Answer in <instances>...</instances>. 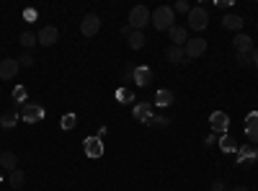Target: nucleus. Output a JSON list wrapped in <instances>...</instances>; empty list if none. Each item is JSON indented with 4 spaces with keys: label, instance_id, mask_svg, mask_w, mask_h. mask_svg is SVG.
<instances>
[{
    "label": "nucleus",
    "instance_id": "obj_1",
    "mask_svg": "<svg viewBox=\"0 0 258 191\" xmlns=\"http://www.w3.org/2000/svg\"><path fill=\"white\" fill-rule=\"evenodd\" d=\"M173 21H176V13L170 6H158L153 13H150V24H153L158 31H168L170 26H173Z\"/></svg>",
    "mask_w": 258,
    "mask_h": 191
},
{
    "label": "nucleus",
    "instance_id": "obj_2",
    "mask_svg": "<svg viewBox=\"0 0 258 191\" xmlns=\"http://www.w3.org/2000/svg\"><path fill=\"white\" fill-rule=\"evenodd\" d=\"M147 24H150V11L145 6H135L129 11V29L132 31H142Z\"/></svg>",
    "mask_w": 258,
    "mask_h": 191
},
{
    "label": "nucleus",
    "instance_id": "obj_3",
    "mask_svg": "<svg viewBox=\"0 0 258 191\" xmlns=\"http://www.w3.org/2000/svg\"><path fill=\"white\" fill-rule=\"evenodd\" d=\"M186 21H188V29H191V31H204L207 24H209V13H207L202 6H199V8H191L188 16H186Z\"/></svg>",
    "mask_w": 258,
    "mask_h": 191
},
{
    "label": "nucleus",
    "instance_id": "obj_4",
    "mask_svg": "<svg viewBox=\"0 0 258 191\" xmlns=\"http://www.w3.org/2000/svg\"><path fill=\"white\" fill-rule=\"evenodd\" d=\"M44 116H47V111H44V106H39V103H24L21 106V119L26 124H36Z\"/></svg>",
    "mask_w": 258,
    "mask_h": 191
},
{
    "label": "nucleus",
    "instance_id": "obj_5",
    "mask_svg": "<svg viewBox=\"0 0 258 191\" xmlns=\"http://www.w3.org/2000/svg\"><path fill=\"white\" fill-rule=\"evenodd\" d=\"M183 52H186V59L202 57V54L207 52V39H204V36H194V39H188V41H186V47H183Z\"/></svg>",
    "mask_w": 258,
    "mask_h": 191
},
{
    "label": "nucleus",
    "instance_id": "obj_6",
    "mask_svg": "<svg viewBox=\"0 0 258 191\" xmlns=\"http://www.w3.org/2000/svg\"><path fill=\"white\" fill-rule=\"evenodd\" d=\"M209 124H212V132H214V135H227L230 116H227L225 111H212V116H209Z\"/></svg>",
    "mask_w": 258,
    "mask_h": 191
},
{
    "label": "nucleus",
    "instance_id": "obj_7",
    "mask_svg": "<svg viewBox=\"0 0 258 191\" xmlns=\"http://www.w3.org/2000/svg\"><path fill=\"white\" fill-rule=\"evenodd\" d=\"M98 29H101V18H98L96 13L83 16V21H80V31H83V36H96Z\"/></svg>",
    "mask_w": 258,
    "mask_h": 191
},
{
    "label": "nucleus",
    "instance_id": "obj_8",
    "mask_svg": "<svg viewBox=\"0 0 258 191\" xmlns=\"http://www.w3.org/2000/svg\"><path fill=\"white\" fill-rule=\"evenodd\" d=\"M83 150H85V155H88V158H101L103 155V140L101 137H85Z\"/></svg>",
    "mask_w": 258,
    "mask_h": 191
},
{
    "label": "nucleus",
    "instance_id": "obj_9",
    "mask_svg": "<svg viewBox=\"0 0 258 191\" xmlns=\"http://www.w3.org/2000/svg\"><path fill=\"white\" fill-rule=\"evenodd\" d=\"M168 36H170V44H173V47H186V41H188V29L173 24V26L168 29Z\"/></svg>",
    "mask_w": 258,
    "mask_h": 191
},
{
    "label": "nucleus",
    "instance_id": "obj_10",
    "mask_svg": "<svg viewBox=\"0 0 258 191\" xmlns=\"http://www.w3.org/2000/svg\"><path fill=\"white\" fill-rule=\"evenodd\" d=\"M57 39H59V31L54 29V26H44L39 34H36V41L41 47H52V44H57Z\"/></svg>",
    "mask_w": 258,
    "mask_h": 191
},
{
    "label": "nucleus",
    "instance_id": "obj_11",
    "mask_svg": "<svg viewBox=\"0 0 258 191\" xmlns=\"http://www.w3.org/2000/svg\"><path fill=\"white\" fill-rule=\"evenodd\" d=\"M232 47L238 54H253V39L248 34H238L232 39Z\"/></svg>",
    "mask_w": 258,
    "mask_h": 191
},
{
    "label": "nucleus",
    "instance_id": "obj_12",
    "mask_svg": "<svg viewBox=\"0 0 258 191\" xmlns=\"http://www.w3.org/2000/svg\"><path fill=\"white\" fill-rule=\"evenodd\" d=\"M132 78H135V83L140 88H145V86H150V80H153V70H150L147 65H140V68L132 70Z\"/></svg>",
    "mask_w": 258,
    "mask_h": 191
},
{
    "label": "nucleus",
    "instance_id": "obj_13",
    "mask_svg": "<svg viewBox=\"0 0 258 191\" xmlns=\"http://www.w3.org/2000/svg\"><path fill=\"white\" fill-rule=\"evenodd\" d=\"M18 70H21L18 59H3V62H0V78H3V80L16 78V75H18Z\"/></svg>",
    "mask_w": 258,
    "mask_h": 191
},
{
    "label": "nucleus",
    "instance_id": "obj_14",
    "mask_svg": "<svg viewBox=\"0 0 258 191\" xmlns=\"http://www.w3.org/2000/svg\"><path fill=\"white\" fill-rule=\"evenodd\" d=\"M245 135H248V140L258 142V111H250L245 116Z\"/></svg>",
    "mask_w": 258,
    "mask_h": 191
},
{
    "label": "nucleus",
    "instance_id": "obj_15",
    "mask_svg": "<svg viewBox=\"0 0 258 191\" xmlns=\"http://www.w3.org/2000/svg\"><path fill=\"white\" fill-rule=\"evenodd\" d=\"M132 114H135V119H137V121L147 124L150 119H153V106H150V103H137Z\"/></svg>",
    "mask_w": 258,
    "mask_h": 191
},
{
    "label": "nucleus",
    "instance_id": "obj_16",
    "mask_svg": "<svg viewBox=\"0 0 258 191\" xmlns=\"http://www.w3.org/2000/svg\"><path fill=\"white\" fill-rule=\"evenodd\" d=\"M243 24H245V21H243L238 13H227V16L222 18V26H225V29H230V31H238V34H240Z\"/></svg>",
    "mask_w": 258,
    "mask_h": 191
},
{
    "label": "nucleus",
    "instance_id": "obj_17",
    "mask_svg": "<svg viewBox=\"0 0 258 191\" xmlns=\"http://www.w3.org/2000/svg\"><path fill=\"white\" fill-rule=\"evenodd\" d=\"M165 57H168V62H173V65H183V62H186V52H183V47H173V44L165 49Z\"/></svg>",
    "mask_w": 258,
    "mask_h": 191
},
{
    "label": "nucleus",
    "instance_id": "obj_18",
    "mask_svg": "<svg viewBox=\"0 0 258 191\" xmlns=\"http://www.w3.org/2000/svg\"><path fill=\"white\" fill-rule=\"evenodd\" d=\"M155 106H160V109H168L170 103H173V91H168V88H160L158 93H155V101H153Z\"/></svg>",
    "mask_w": 258,
    "mask_h": 191
},
{
    "label": "nucleus",
    "instance_id": "obj_19",
    "mask_svg": "<svg viewBox=\"0 0 258 191\" xmlns=\"http://www.w3.org/2000/svg\"><path fill=\"white\" fill-rule=\"evenodd\" d=\"M258 158V150H253V147H240L238 150V165H248Z\"/></svg>",
    "mask_w": 258,
    "mask_h": 191
},
{
    "label": "nucleus",
    "instance_id": "obj_20",
    "mask_svg": "<svg viewBox=\"0 0 258 191\" xmlns=\"http://www.w3.org/2000/svg\"><path fill=\"white\" fill-rule=\"evenodd\" d=\"M16 165H18V158L11 150L0 153V168H6V171H16Z\"/></svg>",
    "mask_w": 258,
    "mask_h": 191
},
{
    "label": "nucleus",
    "instance_id": "obj_21",
    "mask_svg": "<svg viewBox=\"0 0 258 191\" xmlns=\"http://www.w3.org/2000/svg\"><path fill=\"white\" fill-rule=\"evenodd\" d=\"M18 116H21V109H8L3 116H0V124H3L6 130H11V126H16Z\"/></svg>",
    "mask_w": 258,
    "mask_h": 191
},
{
    "label": "nucleus",
    "instance_id": "obj_22",
    "mask_svg": "<svg viewBox=\"0 0 258 191\" xmlns=\"http://www.w3.org/2000/svg\"><path fill=\"white\" fill-rule=\"evenodd\" d=\"M220 147H222V153H238V142H235V137H230V135L220 137Z\"/></svg>",
    "mask_w": 258,
    "mask_h": 191
},
{
    "label": "nucleus",
    "instance_id": "obj_23",
    "mask_svg": "<svg viewBox=\"0 0 258 191\" xmlns=\"http://www.w3.org/2000/svg\"><path fill=\"white\" fill-rule=\"evenodd\" d=\"M145 34L142 31H132V34H129V49H142L145 47Z\"/></svg>",
    "mask_w": 258,
    "mask_h": 191
},
{
    "label": "nucleus",
    "instance_id": "obj_24",
    "mask_svg": "<svg viewBox=\"0 0 258 191\" xmlns=\"http://www.w3.org/2000/svg\"><path fill=\"white\" fill-rule=\"evenodd\" d=\"M59 126H62L64 132H68V130H75V126H78V116H75V114H64V116L59 119Z\"/></svg>",
    "mask_w": 258,
    "mask_h": 191
},
{
    "label": "nucleus",
    "instance_id": "obj_25",
    "mask_svg": "<svg viewBox=\"0 0 258 191\" xmlns=\"http://www.w3.org/2000/svg\"><path fill=\"white\" fill-rule=\"evenodd\" d=\"M24 183H26V173L24 171H18V168H16V171H11V186L13 188H21Z\"/></svg>",
    "mask_w": 258,
    "mask_h": 191
},
{
    "label": "nucleus",
    "instance_id": "obj_26",
    "mask_svg": "<svg viewBox=\"0 0 258 191\" xmlns=\"http://www.w3.org/2000/svg\"><path fill=\"white\" fill-rule=\"evenodd\" d=\"M21 44H24V49H31L34 44H39V41H36V34L24 31V34H21Z\"/></svg>",
    "mask_w": 258,
    "mask_h": 191
},
{
    "label": "nucleus",
    "instance_id": "obj_27",
    "mask_svg": "<svg viewBox=\"0 0 258 191\" xmlns=\"http://www.w3.org/2000/svg\"><path fill=\"white\" fill-rule=\"evenodd\" d=\"M13 101H16V103H21V106L26 103V88H24V86L13 88Z\"/></svg>",
    "mask_w": 258,
    "mask_h": 191
},
{
    "label": "nucleus",
    "instance_id": "obj_28",
    "mask_svg": "<svg viewBox=\"0 0 258 191\" xmlns=\"http://www.w3.org/2000/svg\"><path fill=\"white\" fill-rule=\"evenodd\" d=\"M188 11H191V6L186 3V0H178V3L173 6V13H186L188 16Z\"/></svg>",
    "mask_w": 258,
    "mask_h": 191
},
{
    "label": "nucleus",
    "instance_id": "obj_29",
    "mask_svg": "<svg viewBox=\"0 0 258 191\" xmlns=\"http://www.w3.org/2000/svg\"><path fill=\"white\" fill-rule=\"evenodd\" d=\"M147 124H153V126H160V130H163V126H168L170 121H168L165 116H155V114H153V119H150Z\"/></svg>",
    "mask_w": 258,
    "mask_h": 191
},
{
    "label": "nucleus",
    "instance_id": "obj_30",
    "mask_svg": "<svg viewBox=\"0 0 258 191\" xmlns=\"http://www.w3.org/2000/svg\"><path fill=\"white\" fill-rule=\"evenodd\" d=\"M18 65H21V68H31V65H34V57H31L29 52L21 54V57H18Z\"/></svg>",
    "mask_w": 258,
    "mask_h": 191
},
{
    "label": "nucleus",
    "instance_id": "obj_31",
    "mask_svg": "<svg viewBox=\"0 0 258 191\" xmlns=\"http://www.w3.org/2000/svg\"><path fill=\"white\" fill-rule=\"evenodd\" d=\"M116 96H119V101H121V103H132V101H135V96H132V93H129L126 88H121V91H119Z\"/></svg>",
    "mask_w": 258,
    "mask_h": 191
},
{
    "label": "nucleus",
    "instance_id": "obj_32",
    "mask_svg": "<svg viewBox=\"0 0 258 191\" xmlns=\"http://www.w3.org/2000/svg\"><path fill=\"white\" fill-rule=\"evenodd\" d=\"M240 65H253V54H238Z\"/></svg>",
    "mask_w": 258,
    "mask_h": 191
},
{
    "label": "nucleus",
    "instance_id": "obj_33",
    "mask_svg": "<svg viewBox=\"0 0 258 191\" xmlns=\"http://www.w3.org/2000/svg\"><path fill=\"white\" fill-rule=\"evenodd\" d=\"M217 142H220V137L214 135V132H212V135H207V140H204V145H209V147H212V145H217Z\"/></svg>",
    "mask_w": 258,
    "mask_h": 191
},
{
    "label": "nucleus",
    "instance_id": "obj_34",
    "mask_svg": "<svg viewBox=\"0 0 258 191\" xmlns=\"http://www.w3.org/2000/svg\"><path fill=\"white\" fill-rule=\"evenodd\" d=\"M212 191H227V188H225L222 181H214V183H212Z\"/></svg>",
    "mask_w": 258,
    "mask_h": 191
},
{
    "label": "nucleus",
    "instance_id": "obj_35",
    "mask_svg": "<svg viewBox=\"0 0 258 191\" xmlns=\"http://www.w3.org/2000/svg\"><path fill=\"white\" fill-rule=\"evenodd\" d=\"M253 68H255V70H258V47H255V49H253Z\"/></svg>",
    "mask_w": 258,
    "mask_h": 191
},
{
    "label": "nucleus",
    "instance_id": "obj_36",
    "mask_svg": "<svg viewBox=\"0 0 258 191\" xmlns=\"http://www.w3.org/2000/svg\"><path fill=\"white\" fill-rule=\"evenodd\" d=\"M230 191H250V188H245V186H235V188H230Z\"/></svg>",
    "mask_w": 258,
    "mask_h": 191
},
{
    "label": "nucleus",
    "instance_id": "obj_37",
    "mask_svg": "<svg viewBox=\"0 0 258 191\" xmlns=\"http://www.w3.org/2000/svg\"><path fill=\"white\" fill-rule=\"evenodd\" d=\"M0 181H3V171H0Z\"/></svg>",
    "mask_w": 258,
    "mask_h": 191
}]
</instances>
